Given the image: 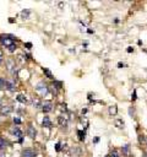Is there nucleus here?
Masks as SVG:
<instances>
[{"mask_svg": "<svg viewBox=\"0 0 147 157\" xmlns=\"http://www.w3.org/2000/svg\"><path fill=\"white\" fill-rule=\"evenodd\" d=\"M15 41L16 38L12 37V36H9V34H1L0 36V43L8 48L10 52H14L16 49V44H15Z\"/></svg>", "mask_w": 147, "mask_h": 157, "instance_id": "obj_1", "label": "nucleus"}, {"mask_svg": "<svg viewBox=\"0 0 147 157\" xmlns=\"http://www.w3.org/2000/svg\"><path fill=\"white\" fill-rule=\"evenodd\" d=\"M81 153H82V150H81L80 147H77V146L70 148V156L71 157H80L81 156Z\"/></svg>", "mask_w": 147, "mask_h": 157, "instance_id": "obj_2", "label": "nucleus"}, {"mask_svg": "<svg viewBox=\"0 0 147 157\" xmlns=\"http://www.w3.org/2000/svg\"><path fill=\"white\" fill-rule=\"evenodd\" d=\"M36 90L38 91V92H41L42 95H46L47 92H48V88H47V85L44 82H39L38 85H37Z\"/></svg>", "mask_w": 147, "mask_h": 157, "instance_id": "obj_3", "label": "nucleus"}, {"mask_svg": "<svg viewBox=\"0 0 147 157\" xmlns=\"http://www.w3.org/2000/svg\"><path fill=\"white\" fill-rule=\"evenodd\" d=\"M12 111H14V107H11V106H5V107H1V108H0V113H1L3 116H8V114H10Z\"/></svg>", "mask_w": 147, "mask_h": 157, "instance_id": "obj_4", "label": "nucleus"}, {"mask_svg": "<svg viewBox=\"0 0 147 157\" xmlns=\"http://www.w3.org/2000/svg\"><path fill=\"white\" fill-rule=\"evenodd\" d=\"M5 88L10 91V92H14L15 90H16V85H15L14 81H6L5 82Z\"/></svg>", "mask_w": 147, "mask_h": 157, "instance_id": "obj_5", "label": "nucleus"}, {"mask_svg": "<svg viewBox=\"0 0 147 157\" xmlns=\"http://www.w3.org/2000/svg\"><path fill=\"white\" fill-rule=\"evenodd\" d=\"M42 111L44 112V113H49V112L53 111V104H52V102H46V103L42 106Z\"/></svg>", "mask_w": 147, "mask_h": 157, "instance_id": "obj_6", "label": "nucleus"}, {"mask_svg": "<svg viewBox=\"0 0 147 157\" xmlns=\"http://www.w3.org/2000/svg\"><path fill=\"white\" fill-rule=\"evenodd\" d=\"M6 68L9 70L10 73H14V69H15V61L12 59H8L6 60Z\"/></svg>", "mask_w": 147, "mask_h": 157, "instance_id": "obj_7", "label": "nucleus"}, {"mask_svg": "<svg viewBox=\"0 0 147 157\" xmlns=\"http://www.w3.org/2000/svg\"><path fill=\"white\" fill-rule=\"evenodd\" d=\"M36 134H37V131H36V129L33 128V125H30L28 129H27V135L31 139H34L36 138Z\"/></svg>", "mask_w": 147, "mask_h": 157, "instance_id": "obj_8", "label": "nucleus"}, {"mask_svg": "<svg viewBox=\"0 0 147 157\" xmlns=\"http://www.w3.org/2000/svg\"><path fill=\"white\" fill-rule=\"evenodd\" d=\"M58 123H59L60 126L66 128L68 126V118H65V117H58Z\"/></svg>", "mask_w": 147, "mask_h": 157, "instance_id": "obj_9", "label": "nucleus"}, {"mask_svg": "<svg viewBox=\"0 0 147 157\" xmlns=\"http://www.w3.org/2000/svg\"><path fill=\"white\" fill-rule=\"evenodd\" d=\"M42 125H43L44 128H52V122H50V119H49V117H44V118H43Z\"/></svg>", "mask_w": 147, "mask_h": 157, "instance_id": "obj_10", "label": "nucleus"}, {"mask_svg": "<svg viewBox=\"0 0 147 157\" xmlns=\"http://www.w3.org/2000/svg\"><path fill=\"white\" fill-rule=\"evenodd\" d=\"M11 133H12V134L15 135V136H16V138H22V131H21V130H20V128H17V126H15L14 129L11 130Z\"/></svg>", "mask_w": 147, "mask_h": 157, "instance_id": "obj_11", "label": "nucleus"}, {"mask_svg": "<svg viewBox=\"0 0 147 157\" xmlns=\"http://www.w3.org/2000/svg\"><path fill=\"white\" fill-rule=\"evenodd\" d=\"M22 156L23 157H34L36 155H34V152H33L31 148H26V150L22 152Z\"/></svg>", "mask_w": 147, "mask_h": 157, "instance_id": "obj_12", "label": "nucleus"}, {"mask_svg": "<svg viewBox=\"0 0 147 157\" xmlns=\"http://www.w3.org/2000/svg\"><path fill=\"white\" fill-rule=\"evenodd\" d=\"M16 99H17V102H20V103H23V104H26L28 102L27 97L25 96V95H18L17 97H16Z\"/></svg>", "mask_w": 147, "mask_h": 157, "instance_id": "obj_13", "label": "nucleus"}, {"mask_svg": "<svg viewBox=\"0 0 147 157\" xmlns=\"http://www.w3.org/2000/svg\"><path fill=\"white\" fill-rule=\"evenodd\" d=\"M85 131H83V130H78L77 131V136H78V139H80V140H81V141H83V140H85Z\"/></svg>", "mask_w": 147, "mask_h": 157, "instance_id": "obj_14", "label": "nucleus"}, {"mask_svg": "<svg viewBox=\"0 0 147 157\" xmlns=\"http://www.w3.org/2000/svg\"><path fill=\"white\" fill-rule=\"evenodd\" d=\"M8 145V141L5 140V139L0 138V150H3V148H5V146Z\"/></svg>", "mask_w": 147, "mask_h": 157, "instance_id": "obj_15", "label": "nucleus"}, {"mask_svg": "<svg viewBox=\"0 0 147 157\" xmlns=\"http://www.w3.org/2000/svg\"><path fill=\"white\" fill-rule=\"evenodd\" d=\"M115 125H116L118 128H120V129H123V128H124V122L120 120V119H116L115 120Z\"/></svg>", "mask_w": 147, "mask_h": 157, "instance_id": "obj_16", "label": "nucleus"}, {"mask_svg": "<svg viewBox=\"0 0 147 157\" xmlns=\"http://www.w3.org/2000/svg\"><path fill=\"white\" fill-rule=\"evenodd\" d=\"M121 151H123V155H128L129 151H130V145H125V146H123Z\"/></svg>", "mask_w": 147, "mask_h": 157, "instance_id": "obj_17", "label": "nucleus"}, {"mask_svg": "<svg viewBox=\"0 0 147 157\" xmlns=\"http://www.w3.org/2000/svg\"><path fill=\"white\" fill-rule=\"evenodd\" d=\"M21 16H22L23 19L26 20L28 16H30V10H23L22 12H21Z\"/></svg>", "mask_w": 147, "mask_h": 157, "instance_id": "obj_18", "label": "nucleus"}, {"mask_svg": "<svg viewBox=\"0 0 147 157\" xmlns=\"http://www.w3.org/2000/svg\"><path fill=\"white\" fill-rule=\"evenodd\" d=\"M33 106L36 107V108H39L41 107V101L38 98H33Z\"/></svg>", "mask_w": 147, "mask_h": 157, "instance_id": "obj_19", "label": "nucleus"}, {"mask_svg": "<svg viewBox=\"0 0 147 157\" xmlns=\"http://www.w3.org/2000/svg\"><path fill=\"white\" fill-rule=\"evenodd\" d=\"M109 113L110 114H116L118 113V109H116V106H112L109 108Z\"/></svg>", "mask_w": 147, "mask_h": 157, "instance_id": "obj_20", "label": "nucleus"}, {"mask_svg": "<svg viewBox=\"0 0 147 157\" xmlns=\"http://www.w3.org/2000/svg\"><path fill=\"white\" fill-rule=\"evenodd\" d=\"M43 73L47 75V77L48 79H53V75H52V73L49 71V69H43Z\"/></svg>", "mask_w": 147, "mask_h": 157, "instance_id": "obj_21", "label": "nucleus"}, {"mask_svg": "<svg viewBox=\"0 0 147 157\" xmlns=\"http://www.w3.org/2000/svg\"><path fill=\"white\" fill-rule=\"evenodd\" d=\"M5 82H6V81H5V79L0 77V90L5 87Z\"/></svg>", "mask_w": 147, "mask_h": 157, "instance_id": "obj_22", "label": "nucleus"}, {"mask_svg": "<svg viewBox=\"0 0 147 157\" xmlns=\"http://www.w3.org/2000/svg\"><path fill=\"white\" fill-rule=\"evenodd\" d=\"M110 157H119V153H118V151H116V150H113V151H112V153H110Z\"/></svg>", "mask_w": 147, "mask_h": 157, "instance_id": "obj_23", "label": "nucleus"}, {"mask_svg": "<svg viewBox=\"0 0 147 157\" xmlns=\"http://www.w3.org/2000/svg\"><path fill=\"white\" fill-rule=\"evenodd\" d=\"M55 150H56V151L59 152L60 150H61V144H60V142H58V144H56V145H55Z\"/></svg>", "mask_w": 147, "mask_h": 157, "instance_id": "obj_24", "label": "nucleus"}, {"mask_svg": "<svg viewBox=\"0 0 147 157\" xmlns=\"http://www.w3.org/2000/svg\"><path fill=\"white\" fill-rule=\"evenodd\" d=\"M138 141H140V142H145V141H146V139H145L143 135H140V136H138Z\"/></svg>", "mask_w": 147, "mask_h": 157, "instance_id": "obj_25", "label": "nucleus"}, {"mask_svg": "<svg viewBox=\"0 0 147 157\" xmlns=\"http://www.w3.org/2000/svg\"><path fill=\"white\" fill-rule=\"evenodd\" d=\"M14 123H15V124H21V119H18V118H14Z\"/></svg>", "mask_w": 147, "mask_h": 157, "instance_id": "obj_26", "label": "nucleus"}, {"mask_svg": "<svg viewBox=\"0 0 147 157\" xmlns=\"http://www.w3.org/2000/svg\"><path fill=\"white\" fill-rule=\"evenodd\" d=\"M3 59H4V56H3V52L0 51V64L3 63Z\"/></svg>", "mask_w": 147, "mask_h": 157, "instance_id": "obj_27", "label": "nucleus"}, {"mask_svg": "<svg viewBox=\"0 0 147 157\" xmlns=\"http://www.w3.org/2000/svg\"><path fill=\"white\" fill-rule=\"evenodd\" d=\"M133 52H134L133 47H128V53H133Z\"/></svg>", "mask_w": 147, "mask_h": 157, "instance_id": "obj_28", "label": "nucleus"}, {"mask_svg": "<svg viewBox=\"0 0 147 157\" xmlns=\"http://www.w3.org/2000/svg\"><path fill=\"white\" fill-rule=\"evenodd\" d=\"M124 66H126V64H124V63H119L118 64V68H124Z\"/></svg>", "mask_w": 147, "mask_h": 157, "instance_id": "obj_29", "label": "nucleus"}, {"mask_svg": "<svg viewBox=\"0 0 147 157\" xmlns=\"http://www.w3.org/2000/svg\"><path fill=\"white\" fill-rule=\"evenodd\" d=\"M136 99V91H134V93H133V101H135Z\"/></svg>", "mask_w": 147, "mask_h": 157, "instance_id": "obj_30", "label": "nucleus"}, {"mask_svg": "<svg viewBox=\"0 0 147 157\" xmlns=\"http://www.w3.org/2000/svg\"><path fill=\"white\" fill-rule=\"evenodd\" d=\"M25 46H26V48H32V44L31 43H26Z\"/></svg>", "mask_w": 147, "mask_h": 157, "instance_id": "obj_31", "label": "nucleus"}, {"mask_svg": "<svg viewBox=\"0 0 147 157\" xmlns=\"http://www.w3.org/2000/svg\"><path fill=\"white\" fill-rule=\"evenodd\" d=\"M98 141H99V138H96L94 140H93V142H98Z\"/></svg>", "mask_w": 147, "mask_h": 157, "instance_id": "obj_32", "label": "nucleus"}, {"mask_svg": "<svg viewBox=\"0 0 147 157\" xmlns=\"http://www.w3.org/2000/svg\"><path fill=\"white\" fill-rule=\"evenodd\" d=\"M0 157H6V156H5L4 152H0Z\"/></svg>", "mask_w": 147, "mask_h": 157, "instance_id": "obj_33", "label": "nucleus"}, {"mask_svg": "<svg viewBox=\"0 0 147 157\" xmlns=\"http://www.w3.org/2000/svg\"><path fill=\"white\" fill-rule=\"evenodd\" d=\"M1 107H3V99L0 98V108H1Z\"/></svg>", "mask_w": 147, "mask_h": 157, "instance_id": "obj_34", "label": "nucleus"}]
</instances>
